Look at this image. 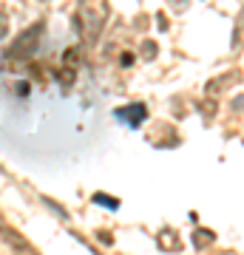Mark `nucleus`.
Segmentation results:
<instances>
[{"instance_id": "f257e3e1", "label": "nucleus", "mask_w": 244, "mask_h": 255, "mask_svg": "<svg viewBox=\"0 0 244 255\" xmlns=\"http://www.w3.org/2000/svg\"><path fill=\"white\" fill-rule=\"evenodd\" d=\"M105 20H108V0H80L74 14V28L85 46H94L100 40Z\"/></svg>"}, {"instance_id": "f03ea898", "label": "nucleus", "mask_w": 244, "mask_h": 255, "mask_svg": "<svg viewBox=\"0 0 244 255\" xmlns=\"http://www.w3.org/2000/svg\"><path fill=\"white\" fill-rule=\"evenodd\" d=\"M40 31H43V23H37V26H31L28 31H23V34L11 43L6 60H28V54H31L34 46H37V34H40Z\"/></svg>"}, {"instance_id": "7ed1b4c3", "label": "nucleus", "mask_w": 244, "mask_h": 255, "mask_svg": "<svg viewBox=\"0 0 244 255\" xmlns=\"http://www.w3.org/2000/svg\"><path fill=\"white\" fill-rule=\"evenodd\" d=\"M114 117H117L119 122H128V128H139V122L148 117V108H145L142 102H134V105H128V108L114 111Z\"/></svg>"}, {"instance_id": "20e7f679", "label": "nucleus", "mask_w": 244, "mask_h": 255, "mask_svg": "<svg viewBox=\"0 0 244 255\" xmlns=\"http://www.w3.org/2000/svg\"><path fill=\"white\" fill-rule=\"evenodd\" d=\"M94 204H102V207H108V210H117L119 207V201L117 199H108L105 193H94Z\"/></svg>"}, {"instance_id": "39448f33", "label": "nucleus", "mask_w": 244, "mask_h": 255, "mask_svg": "<svg viewBox=\"0 0 244 255\" xmlns=\"http://www.w3.org/2000/svg\"><path fill=\"white\" fill-rule=\"evenodd\" d=\"M210 238H213V233H196V244L205 247V241H210Z\"/></svg>"}, {"instance_id": "423d86ee", "label": "nucleus", "mask_w": 244, "mask_h": 255, "mask_svg": "<svg viewBox=\"0 0 244 255\" xmlns=\"http://www.w3.org/2000/svg\"><path fill=\"white\" fill-rule=\"evenodd\" d=\"M142 51H145V57H148V60H154V54H156V46H154V43H145V48H142Z\"/></svg>"}, {"instance_id": "0eeeda50", "label": "nucleus", "mask_w": 244, "mask_h": 255, "mask_svg": "<svg viewBox=\"0 0 244 255\" xmlns=\"http://www.w3.org/2000/svg\"><path fill=\"white\" fill-rule=\"evenodd\" d=\"M173 6H176V9H188V0H171Z\"/></svg>"}]
</instances>
